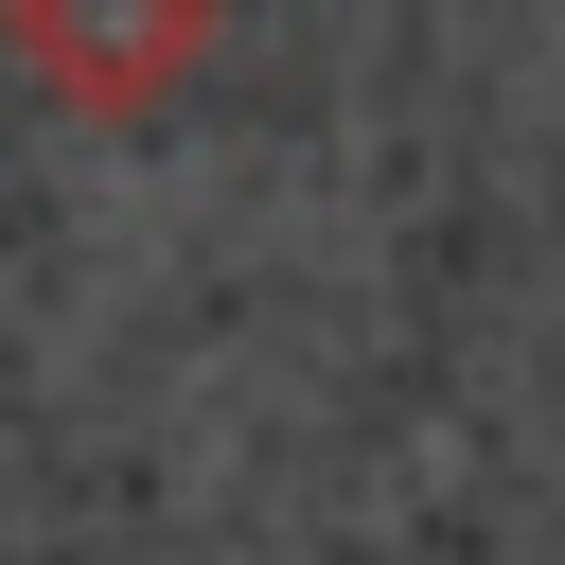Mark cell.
<instances>
[{"instance_id": "1", "label": "cell", "mask_w": 565, "mask_h": 565, "mask_svg": "<svg viewBox=\"0 0 565 565\" xmlns=\"http://www.w3.org/2000/svg\"><path fill=\"white\" fill-rule=\"evenodd\" d=\"M212 35H230V0H0L18 88L71 106V124H159L212 71Z\"/></svg>"}]
</instances>
